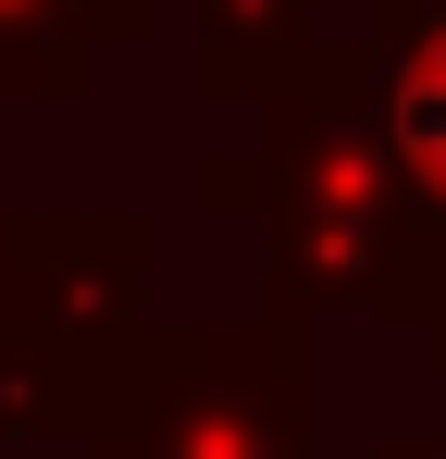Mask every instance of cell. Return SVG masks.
<instances>
[{
  "label": "cell",
  "mask_w": 446,
  "mask_h": 459,
  "mask_svg": "<svg viewBox=\"0 0 446 459\" xmlns=\"http://www.w3.org/2000/svg\"><path fill=\"white\" fill-rule=\"evenodd\" d=\"M397 137H409V150H422V174L446 186V38L397 75Z\"/></svg>",
  "instance_id": "obj_1"
}]
</instances>
